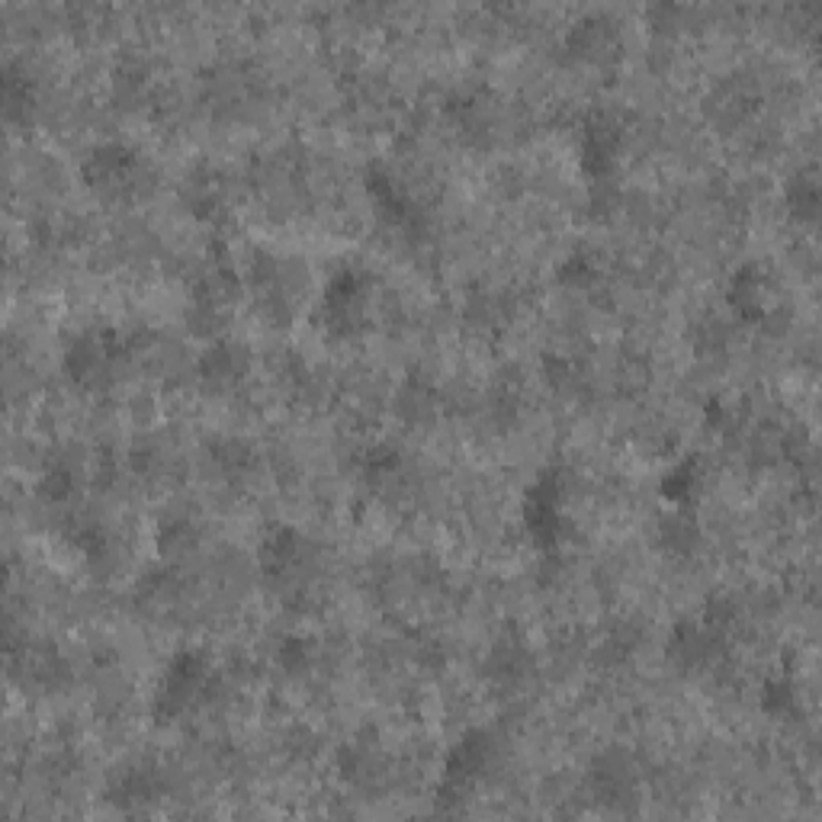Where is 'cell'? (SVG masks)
Listing matches in <instances>:
<instances>
[{
    "label": "cell",
    "instance_id": "1",
    "mask_svg": "<svg viewBox=\"0 0 822 822\" xmlns=\"http://www.w3.org/2000/svg\"><path fill=\"white\" fill-rule=\"evenodd\" d=\"M248 369V357L238 344H212L209 354H202V376L212 383V386H231L241 379V373Z\"/></svg>",
    "mask_w": 822,
    "mask_h": 822
}]
</instances>
